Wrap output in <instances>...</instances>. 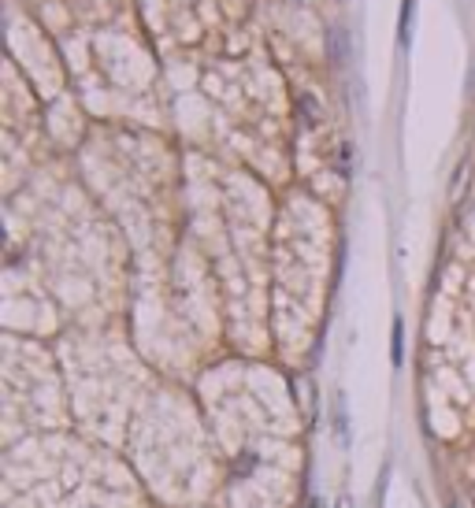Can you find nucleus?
Returning a JSON list of instances; mask_svg holds the SVG:
<instances>
[{"instance_id":"f257e3e1","label":"nucleus","mask_w":475,"mask_h":508,"mask_svg":"<svg viewBox=\"0 0 475 508\" xmlns=\"http://www.w3.org/2000/svg\"><path fill=\"white\" fill-rule=\"evenodd\" d=\"M394 360H401V323H394Z\"/></svg>"}]
</instances>
